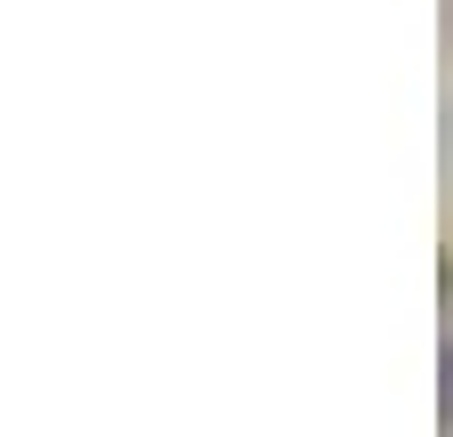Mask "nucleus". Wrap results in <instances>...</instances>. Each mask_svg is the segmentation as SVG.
<instances>
[{
  "label": "nucleus",
  "mask_w": 453,
  "mask_h": 437,
  "mask_svg": "<svg viewBox=\"0 0 453 437\" xmlns=\"http://www.w3.org/2000/svg\"><path fill=\"white\" fill-rule=\"evenodd\" d=\"M437 413H445V429H453V349H445V364H437Z\"/></svg>",
  "instance_id": "obj_1"
}]
</instances>
